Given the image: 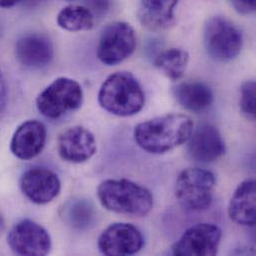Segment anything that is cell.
<instances>
[{"mask_svg": "<svg viewBox=\"0 0 256 256\" xmlns=\"http://www.w3.org/2000/svg\"><path fill=\"white\" fill-rule=\"evenodd\" d=\"M7 101V85L6 81L0 72V113L3 111Z\"/></svg>", "mask_w": 256, "mask_h": 256, "instance_id": "25", "label": "cell"}, {"mask_svg": "<svg viewBox=\"0 0 256 256\" xmlns=\"http://www.w3.org/2000/svg\"><path fill=\"white\" fill-rule=\"evenodd\" d=\"M234 10L242 15H250L256 12V0H230Z\"/></svg>", "mask_w": 256, "mask_h": 256, "instance_id": "23", "label": "cell"}, {"mask_svg": "<svg viewBox=\"0 0 256 256\" xmlns=\"http://www.w3.org/2000/svg\"><path fill=\"white\" fill-rule=\"evenodd\" d=\"M83 98L82 87L76 80L59 77L38 95L36 107L42 116L55 120L78 110Z\"/></svg>", "mask_w": 256, "mask_h": 256, "instance_id": "4", "label": "cell"}, {"mask_svg": "<svg viewBox=\"0 0 256 256\" xmlns=\"http://www.w3.org/2000/svg\"><path fill=\"white\" fill-rule=\"evenodd\" d=\"M188 142V152L196 162H212L226 152L224 140L220 130L210 124H202L194 128Z\"/></svg>", "mask_w": 256, "mask_h": 256, "instance_id": "14", "label": "cell"}, {"mask_svg": "<svg viewBox=\"0 0 256 256\" xmlns=\"http://www.w3.org/2000/svg\"><path fill=\"white\" fill-rule=\"evenodd\" d=\"M174 95L182 107L196 113L208 109L214 100L212 90L200 81L178 84L174 89Z\"/></svg>", "mask_w": 256, "mask_h": 256, "instance_id": "18", "label": "cell"}, {"mask_svg": "<svg viewBox=\"0 0 256 256\" xmlns=\"http://www.w3.org/2000/svg\"><path fill=\"white\" fill-rule=\"evenodd\" d=\"M0 224H1V220H0Z\"/></svg>", "mask_w": 256, "mask_h": 256, "instance_id": "28", "label": "cell"}, {"mask_svg": "<svg viewBox=\"0 0 256 256\" xmlns=\"http://www.w3.org/2000/svg\"><path fill=\"white\" fill-rule=\"evenodd\" d=\"M21 0H0V7L1 8H10L18 4Z\"/></svg>", "mask_w": 256, "mask_h": 256, "instance_id": "26", "label": "cell"}, {"mask_svg": "<svg viewBox=\"0 0 256 256\" xmlns=\"http://www.w3.org/2000/svg\"><path fill=\"white\" fill-rule=\"evenodd\" d=\"M180 0H142L138 9L140 24L150 31H162L174 23V10Z\"/></svg>", "mask_w": 256, "mask_h": 256, "instance_id": "16", "label": "cell"}, {"mask_svg": "<svg viewBox=\"0 0 256 256\" xmlns=\"http://www.w3.org/2000/svg\"><path fill=\"white\" fill-rule=\"evenodd\" d=\"M222 230L212 224H198L188 228L172 246L176 256H212L218 254Z\"/></svg>", "mask_w": 256, "mask_h": 256, "instance_id": "9", "label": "cell"}, {"mask_svg": "<svg viewBox=\"0 0 256 256\" xmlns=\"http://www.w3.org/2000/svg\"><path fill=\"white\" fill-rule=\"evenodd\" d=\"M61 216L71 228L86 230L96 222L97 212L92 202L86 198H71L62 208Z\"/></svg>", "mask_w": 256, "mask_h": 256, "instance_id": "19", "label": "cell"}, {"mask_svg": "<svg viewBox=\"0 0 256 256\" xmlns=\"http://www.w3.org/2000/svg\"><path fill=\"white\" fill-rule=\"evenodd\" d=\"M63 1H74V0H63Z\"/></svg>", "mask_w": 256, "mask_h": 256, "instance_id": "27", "label": "cell"}, {"mask_svg": "<svg viewBox=\"0 0 256 256\" xmlns=\"http://www.w3.org/2000/svg\"><path fill=\"white\" fill-rule=\"evenodd\" d=\"M110 1L109 0H88L86 7H88L94 14H103L106 10L109 9Z\"/></svg>", "mask_w": 256, "mask_h": 256, "instance_id": "24", "label": "cell"}, {"mask_svg": "<svg viewBox=\"0 0 256 256\" xmlns=\"http://www.w3.org/2000/svg\"><path fill=\"white\" fill-rule=\"evenodd\" d=\"M20 188L33 204H46L60 194L61 180L53 170L36 166L24 172L20 178Z\"/></svg>", "mask_w": 256, "mask_h": 256, "instance_id": "11", "label": "cell"}, {"mask_svg": "<svg viewBox=\"0 0 256 256\" xmlns=\"http://www.w3.org/2000/svg\"><path fill=\"white\" fill-rule=\"evenodd\" d=\"M57 24L70 32L87 31L94 27L95 16L85 5L69 4L59 11Z\"/></svg>", "mask_w": 256, "mask_h": 256, "instance_id": "20", "label": "cell"}, {"mask_svg": "<svg viewBox=\"0 0 256 256\" xmlns=\"http://www.w3.org/2000/svg\"><path fill=\"white\" fill-rule=\"evenodd\" d=\"M60 158L68 162L82 164L97 152L94 134L83 126H74L60 134L57 142Z\"/></svg>", "mask_w": 256, "mask_h": 256, "instance_id": "12", "label": "cell"}, {"mask_svg": "<svg viewBox=\"0 0 256 256\" xmlns=\"http://www.w3.org/2000/svg\"><path fill=\"white\" fill-rule=\"evenodd\" d=\"M204 43L210 58L218 62H230L240 54L244 38L238 27L230 20L214 16L204 25Z\"/></svg>", "mask_w": 256, "mask_h": 256, "instance_id": "6", "label": "cell"}, {"mask_svg": "<svg viewBox=\"0 0 256 256\" xmlns=\"http://www.w3.org/2000/svg\"><path fill=\"white\" fill-rule=\"evenodd\" d=\"M254 180H246L234 190L230 206L228 216L232 222L244 226H256V194Z\"/></svg>", "mask_w": 256, "mask_h": 256, "instance_id": "17", "label": "cell"}, {"mask_svg": "<svg viewBox=\"0 0 256 256\" xmlns=\"http://www.w3.org/2000/svg\"><path fill=\"white\" fill-rule=\"evenodd\" d=\"M7 244L17 256H47L52 248L49 232L31 220H22L14 224L7 236Z\"/></svg>", "mask_w": 256, "mask_h": 256, "instance_id": "8", "label": "cell"}, {"mask_svg": "<svg viewBox=\"0 0 256 256\" xmlns=\"http://www.w3.org/2000/svg\"><path fill=\"white\" fill-rule=\"evenodd\" d=\"M188 60V51L180 48H170L156 56L154 66L164 77L172 81H178L184 75Z\"/></svg>", "mask_w": 256, "mask_h": 256, "instance_id": "21", "label": "cell"}, {"mask_svg": "<svg viewBox=\"0 0 256 256\" xmlns=\"http://www.w3.org/2000/svg\"><path fill=\"white\" fill-rule=\"evenodd\" d=\"M256 89L254 80L246 81L240 87V109L242 112L252 120L256 118Z\"/></svg>", "mask_w": 256, "mask_h": 256, "instance_id": "22", "label": "cell"}, {"mask_svg": "<svg viewBox=\"0 0 256 256\" xmlns=\"http://www.w3.org/2000/svg\"><path fill=\"white\" fill-rule=\"evenodd\" d=\"M216 174L208 170L190 168L184 170L176 182V196L178 202L190 212L208 210L214 200Z\"/></svg>", "mask_w": 256, "mask_h": 256, "instance_id": "5", "label": "cell"}, {"mask_svg": "<svg viewBox=\"0 0 256 256\" xmlns=\"http://www.w3.org/2000/svg\"><path fill=\"white\" fill-rule=\"evenodd\" d=\"M17 61L31 69L48 66L54 58V46L50 38L41 33H27L18 38L15 44Z\"/></svg>", "mask_w": 256, "mask_h": 256, "instance_id": "13", "label": "cell"}, {"mask_svg": "<svg viewBox=\"0 0 256 256\" xmlns=\"http://www.w3.org/2000/svg\"><path fill=\"white\" fill-rule=\"evenodd\" d=\"M136 36L132 25L125 21H115L108 24L102 31L97 57L107 66H115L134 52Z\"/></svg>", "mask_w": 256, "mask_h": 256, "instance_id": "7", "label": "cell"}, {"mask_svg": "<svg viewBox=\"0 0 256 256\" xmlns=\"http://www.w3.org/2000/svg\"><path fill=\"white\" fill-rule=\"evenodd\" d=\"M144 246V240L138 228L124 222L109 226L98 240L99 252L104 256H132Z\"/></svg>", "mask_w": 256, "mask_h": 256, "instance_id": "10", "label": "cell"}, {"mask_svg": "<svg viewBox=\"0 0 256 256\" xmlns=\"http://www.w3.org/2000/svg\"><path fill=\"white\" fill-rule=\"evenodd\" d=\"M46 140L47 128L42 122L26 121L14 132L10 142V150L17 158L29 160L43 150Z\"/></svg>", "mask_w": 256, "mask_h": 256, "instance_id": "15", "label": "cell"}, {"mask_svg": "<svg viewBox=\"0 0 256 256\" xmlns=\"http://www.w3.org/2000/svg\"><path fill=\"white\" fill-rule=\"evenodd\" d=\"M194 130L190 117L168 114L140 123L134 130L138 146L150 154H160L186 142Z\"/></svg>", "mask_w": 256, "mask_h": 256, "instance_id": "1", "label": "cell"}, {"mask_svg": "<svg viewBox=\"0 0 256 256\" xmlns=\"http://www.w3.org/2000/svg\"><path fill=\"white\" fill-rule=\"evenodd\" d=\"M98 101L108 113L130 117L144 108L146 96L138 79L130 72L121 71L110 75L104 81L99 90Z\"/></svg>", "mask_w": 256, "mask_h": 256, "instance_id": "3", "label": "cell"}, {"mask_svg": "<svg viewBox=\"0 0 256 256\" xmlns=\"http://www.w3.org/2000/svg\"><path fill=\"white\" fill-rule=\"evenodd\" d=\"M97 196L107 210L128 216H144L154 206L152 194L146 188L125 178L102 182Z\"/></svg>", "mask_w": 256, "mask_h": 256, "instance_id": "2", "label": "cell"}]
</instances>
